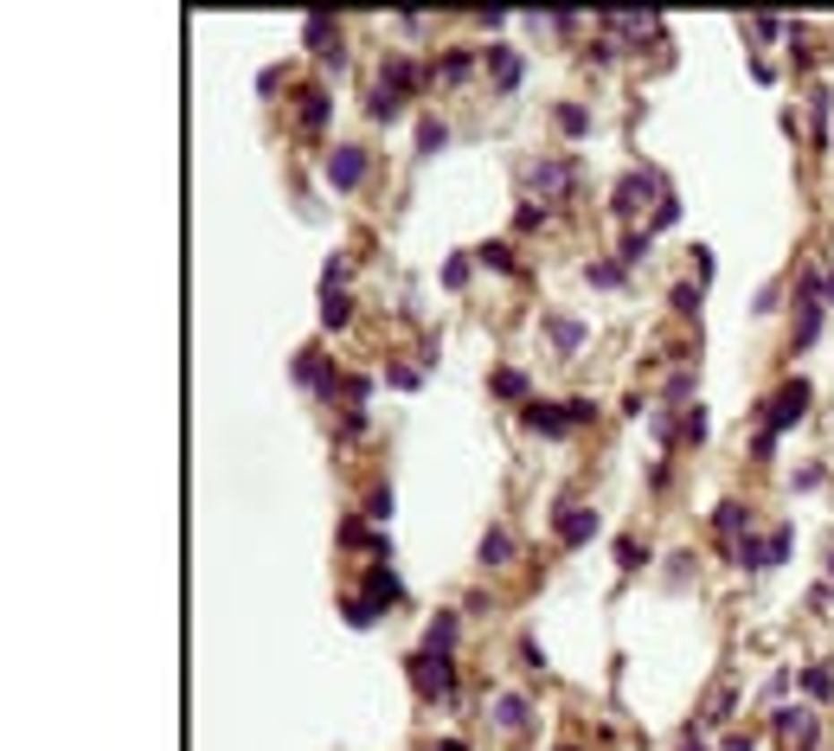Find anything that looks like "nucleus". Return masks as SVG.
<instances>
[{
	"label": "nucleus",
	"instance_id": "f257e3e1",
	"mask_svg": "<svg viewBox=\"0 0 834 751\" xmlns=\"http://www.w3.org/2000/svg\"><path fill=\"white\" fill-rule=\"evenodd\" d=\"M411 681L424 700H450L456 694V675H450V655H411Z\"/></svg>",
	"mask_w": 834,
	"mask_h": 751
},
{
	"label": "nucleus",
	"instance_id": "f03ea898",
	"mask_svg": "<svg viewBox=\"0 0 834 751\" xmlns=\"http://www.w3.org/2000/svg\"><path fill=\"white\" fill-rule=\"evenodd\" d=\"M803 405H809V379H789V385L777 392V399H770V424H764V430L777 437L783 424H796V418H803Z\"/></svg>",
	"mask_w": 834,
	"mask_h": 751
},
{
	"label": "nucleus",
	"instance_id": "7ed1b4c3",
	"mask_svg": "<svg viewBox=\"0 0 834 751\" xmlns=\"http://www.w3.org/2000/svg\"><path fill=\"white\" fill-rule=\"evenodd\" d=\"M783 552H789V533H764V540H744V546H738V559H744L751 572H770Z\"/></svg>",
	"mask_w": 834,
	"mask_h": 751
},
{
	"label": "nucleus",
	"instance_id": "20e7f679",
	"mask_svg": "<svg viewBox=\"0 0 834 751\" xmlns=\"http://www.w3.org/2000/svg\"><path fill=\"white\" fill-rule=\"evenodd\" d=\"M777 732H783L789 751H809L815 745V713L809 706H789V713H777Z\"/></svg>",
	"mask_w": 834,
	"mask_h": 751
},
{
	"label": "nucleus",
	"instance_id": "39448f33",
	"mask_svg": "<svg viewBox=\"0 0 834 751\" xmlns=\"http://www.w3.org/2000/svg\"><path fill=\"white\" fill-rule=\"evenodd\" d=\"M360 174H366V148H334L328 154V180L334 186H360Z\"/></svg>",
	"mask_w": 834,
	"mask_h": 751
},
{
	"label": "nucleus",
	"instance_id": "423d86ee",
	"mask_svg": "<svg viewBox=\"0 0 834 751\" xmlns=\"http://www.w3.org/2000/svg\"><path fill=\"white\" fill-rule=\"evenodd\" d=\"M590 533H598V514L590 507H559V540L565 546H584Z\"/></svg>",
	"mask_w": 834,
	"mask_h": 751
},
{
	"label": "nucleus",
	"instance_id": "0eeeda50",
	"mask_svg": "<svg viewBox=\"0 0 834 751\" xmlns=\"http://www.w3.org/2000/svg\"><path fill=\"white\" fill-rule=\"evenodd\" d=\"M308 46L322 52V58H340V26L328 13H308Z\"/></svg>",
	"mask_w": 834,
	"mask_h": 751
},
{
	"label": "nucleus",
	"instance_id": "6e6552de",
	"mask_svg": "<svg viewBox=\"0 0 834 751\" xmlns=\"http://www.w3.org/2000/svg\"><path fill=\"white\" fill-rule=\"evenodd\" d=\"M411 84H417V65H411V58H391L385 77H379V91H385V97H399V91H411Z\"/></svg>",
	"mask_w": 834,
	"mask_h": 751
},
{
	"label": "nucleus",
	"instance_id": "1a4fd4ad",
	"mask_svg": "<svg viewBox=\"0 0 834 751\" xmlns=\"http://www.w3.org/2000/svg\"><path fill=\"white\" fill-rule=\"evenodd\" d=\"M450 643H456V617L443 610V617L424 629V655H450Z\"/></svg>",
	"mask_w": 834,
	"mask_h": 751
},
{
	"label": "nucleus",
	"instance_id": "9d476101",
	"mask_svg": "<svg viewBox=\"0 0 834 751\" xmlns=\"http://www.w3.org/2000/svg\"><path fill=\"white\" fill-rule=\"evenodd\" d=\"M488 65H494V84H501V91L520 84V58H513L507 46H488Z\"/></svg>",
	"mask_w": 834,
	"mask_h": 751
},
{
	"label": "nucleus",
	"instance_id": "9b49d317",
	"mask_svg": "<svg viewBox=\"0 0 834 751\" xmlns=\"http://www.w3.org/2000/svg\"><path fill=\"white\" fill-rule=\"evenodd\" d=\"M527 424L539 430V437H565V430H572V411H546V405H533Z\"/></svg>",
	"mask_w": 834,
	"mask_h": 751
},
{
	"label": "nucleus",
	"instance_id": "f8f14e48",
	"mask_svg": "<svg viewBox=\"0 0 834 751\" xmlns=\"http://www.w3.org/2000/svg\"><path fill=\"white\" fill-rule=\"evenodd\" d=\"M533 186H539V193H565V186H572V168H565V161H539V168H533Z\"/></svg>",
	"mask_w": 834,
	"mask_h": 751
},
{
	"label": "nucleus",
	"instance_id": "ddd939ff",
	"mask_svg": "<svg viewBox=\"0 0 834 751\" xmlns=\"http://www.w3.org/2000/svg\"><path fill=\"white\" fill-rule=\"evenodd\" d=\"M494 720H501L507 732H520V726H527V700H520V694H507V700L494 706Z\"/></svg>",
	"mask_w": 834,
	"mask_h": 751
},
{
	"label": "nucleus",
	"instance_id": "4468645a",
	"mask_svg": "<svg viewBox=\"0 0 834 751\" xmlns=\"http://www.w3.org/2000/svg\"><path fill=\"white\" fill-rule=\"evenodd\" d=\"M328 123V97L322 91H302V129H322Z\"/></svg>",
	"mask_w": 834,
	"mask_h": 751
},
{
	"label": "nucleus",
	"instance_id": "2eb2a0df",
	"mask_svg": "<svg viewBox=\"0 0 834 751\" xmlns=\"http://www.w3.org/2000/svg\"><path fill=\"white\" fill-rule=\"evenodd\" d=\"M443 142H450V129L436 123V116H424V123H417V148H424V154H436Z\"/></svg>",
	"mask_w": 834,
	"mask_h": 751
},
{
	"label": "nucleus",
	"instance_id": "dca6fc26",
	"mask_svg": "<svg viewBox=\"0 0 834 751\" xmlns=\"http://www.w3.org/2000/svg\"><path fill=\"white\" fill-rule=\"evenodd\" d=\"M507 552H513V540H507V527H494V533L482 540V559H488V565H507Z\"/></svg>",
	"mask_w": 834,
	"mask_h": 751
},
{
	"label": "nucleus",
	"instance_id": "f3484780",
	"mask_svg": "<svg viewBox=\"0 0 834 751\" xmlns=\"http://www.w3.org/2000/svg\"><path fill=\"white\" fill-rule=\"evenodd\" d=\"M815 328H821V302H815V289L803 296V322H796V341H815Z\"/></svg>",
	"mask_w": 834,
	"mask_h": 751
},
{
	"label": "nucleus",
	"instance_id": "a211bd4d",
	"mask_svg": "<svg viewBox=\"0 0 834 751\" xmlns=\"http://www.w3.org/2000/svg\"><path fill=\"white\" fill-rule=\"evenodd\" d=\"M719 533H726V540H732V533H751V514L726 501V507H719Z\"/></svg>",
	"mask_w": 834,
	"mask_h": 751
},
{
	"label": "nucleus",
	"instance_id": "6ab92c4d",
	"mask_svg": "<svg viewBox=\"0 0 834 751\" xmlns=\"http://www.w3.org/2000/svg\"><path fill=\"white\" fill-rule=\"evenodd\" d=\"M322 322H328V328H340V322H347V296H340L334 283H328V296H322Z\"/></svg>",
	"mask_w": 834,
	"mask_h": 751
},
{
	"label": "nucleus",
	"instance_id": "aec40b11",
	"mask_svg": "<svg viewBox=\"0 0 834 751\" xmlns=\"http://www.w3.org/2000/svg\"><path fill=\"white\" fill-rule=\"evenodd\" d=\"M642 193H649V180H623L616 186V212H635V206H642Z\"/></svg>",
	"mask_w": 834,
	"mask_h": 751
},
{
	"label": "nucleus",
	"instance_id": "412c9836",
	"mask_svg": "<svg viewBox=\"0 0 834 751\" xmlns=\"http://www.w3.org/2000/svg\"><path fill=\"white\" fill-rule=\"evenodd\" d=\"M559 129H565V135H584V129H590V116H584L578 103H565V109H559Z\"/></svg>",
	"mask_w": 834,
	"mask_h": 751
},
{
	"label": "nucleus",
	"instance_id": "4be33fe9",
	"mask_svg": "<svg viewBox=\"0 0 834 751\" xmlns=\"http://www.w3.org/2000/svg\"><path fill=\"white\" fill-rule=\"evenodd\" d=\"M373 617H379L373 598H353V604H347V623H353V629H373Z\"/></svg>",
	"mask_w": 834,
	"mask_h": 751
},
{
	"label": "nucleus",
	"instance_id": "5701e85b",
	"mask_svg": "<svg viewBox=\"0 0 834 751\" xmlns=\"http://www.w3.org/2000/svg\"><path fill=\"white\" fill-rule=\"evenodd\" d=\"M552 341H559V347L572 353V347L584 341V328H578V322H565V315H559V322H552Z\"/></svg>",
	"mask_w": 834,
	"mask_h": 751
},
{
	"label": "nucleus",
	"instance_id": "b1692460",
	"mask_svg": "<svg viewBox=\"0 0 834 751\" xmlns=\"http://www.w3.org/2000/svg\"><path fill=\"white\" fill-rule=\"evenodd\" d=\"M379 598H385V604L399 598V578H391V572H373V604H379Z\"/></svg>",
	"mask_w": 834,
	"mask_h": 751
},
{
	"label": "nucleus",
	"instance_id": "393cba45",
	"mask_svg": "<svg viewBox=\"0 0 834 751\" xmlns=\"http://www.w3.org/2000/svg\"><path fill=\"white\" fill-rule=\"evenodd\" d=\"M366 514H373V521H385V514H391V488H373V495H366Z\"/></svg>",
	"mask_w": 834,
	"mask_h": 751
},
{
	"label": "nucleus",
	"instance_id": "a878e982",
	"mask_svg": "<svg viewBox=\"0 0 834 751\" xmlns=\"http://www.w3.org/2000/svg\"><path fill=\"white\" fill-rule=\"evenodd\" d=\"M494 392H501V399H520L527 379H520V373H501V379H494Z\"/></svg>",
	"mask_w": 834,
	"mask_h": 751
},
{
	"label": "nucleus",
	"instance_id": "bb28decb",
	"mask_svg": "<svg viewBox=\"0 0 834 751\" xmlns=\"http://www.w3.org/2000/svg\"><path fill=\"white\" fill-rule=\"evenodd\" d=\"M803 687H809V694H828V687H834V675H828V668H809Z\"/></svg>",
	"mask_w": 834,
	"mask_h": 751
},
{
	"label": "nucleus",
	"instance_id": "cd10ccee",
	"mask_svg": "<svg viewBox=\"0 0 834 751\" xmlns=\"http://www.w3.org/2000/svg\"><path fill=\"white\" fill-rule=\"evenodd\" d=\"M828 565H834V559H828Z\"/></svg>",
	"mask_w": 834,
	"mask_h": 751
}]
</instances>
